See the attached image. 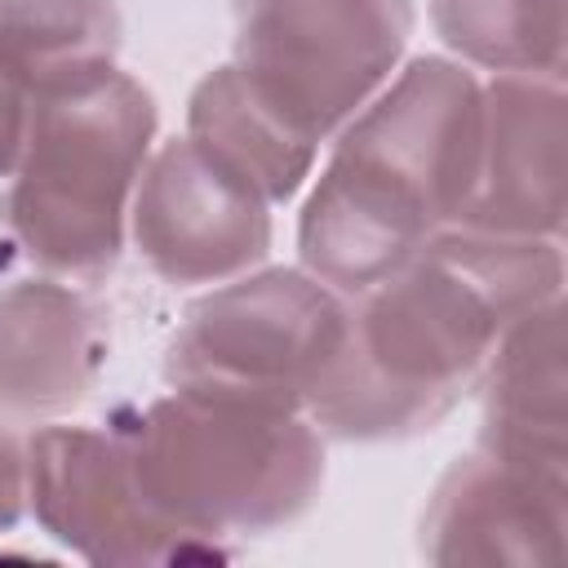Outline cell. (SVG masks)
I'll use <instances>...</instances> for the list:
<instances>
[{
	"label": "cell",
	"instance_id": "1",
	"mask_svg": "<svg viewBox=\"0 0 568 568\" xmlns=\"http://www.w3.org/2000/svg\"><path fill=\"white\" fill-rule=\"evenodd\" d=\"M475 89L439 62L413 67L337 151L306 217V262L342 284L368 288L395 275L435 217L475 186Z\"/></svg>",
	"mask_w": 568,
	"mask_h": 568
},
{
	"label": "cell",
	"instance_id": "2",
	"mask_svg": "<svg viewBox=\"0 0 568 568\" xmlns=\"http://www.w3.org/2000/svg\"><path fill=\"white\" fill-rule=\"evenodd\" d=\"M484 271L488 257L475 244H439L413 271L386 275L306 390L320 417L342 435L413 430L439 417L488 337L493 302L479 293Z\"/></svg>",
	"mask_w": 568,
	"mask_h": 568
},
{
	"label": "cell",
	"instance_id": "3",
	"mask_svg": "<svg viewBox=\"0 0 568 568\" xmlns=\"http://www.w3.org/2000/svg\"><path fill=\"white\" fill-rule=\"evenodd\" d=\"M288 408L182 395L138 417L129 466L146 506L182 524H266L293 515L315 484V448Z\"/></svg>",
	"mask_w": 568,
	"mask_h": 568
},
{
	"label": "cell",
	"instance_id": "4",
	"mask_svg": "<svg viewBox=\"0 0 568 568\" xmlns=\"http://www.w3.org/2000/svg\"><path fill=\"white\" fill-rule=\"evenodd\" d=\"M151 98L102 75L44 98L31 120L27 173L13 191V226L49 266L98 271L115 257L120 200L142 164Z\"/></svg>",
	"mask_w": 568,
	"mask_h": 568
},
{
	"label": "cell",
	"instance_id": "5",
	"mask_svg": "<svg viewBox=\"0 0 568 568\" xmlns=\"http://www.w3.org/2000/svg\"><path fill=\"white\" fill-rule=\"evenodd\" d=\"M404 31L408 0H240L235 75L315 142L382 84Z\"/></svg>",
	"mask_w": 568,
	"mask_h": 568
},
{
	"label": "cell",
	"instance_id": "6",
	"mask_svg": "<svg viewBox=\"0 0 568 568\" xmlns=\"http://www.w3.org/2000/svg\"><path fill=\"white\" fill-rule=\"evenodd\" d=\"M342 333V315L315 284L271 275L195 311L173 346V373L191 395L288 408L315 386Z\"/></svg>",
	"mask_w": 568,
	"mask_h": 568
},
{
	"label": "cell",
	"instance_id": "7",
	"mask_svg": "<svg viewBox=\"0 0 568 568\" xmlns=\"http://www.w3.org/2000/svg\"><path fill=\"white\" fill-rule=\"evenodd\" d=\"M138 244L169 280H217L262 257L266 213L244 178L195 142H173L142 186Z\"/></svg>",
	"mask_w": 568,
	"mask_h": 568
},
{
	"label": "cell",
	"instance_id": "8",
	"mask_svg": "<svg viewBox=\"0 0 568 568\" xmlns=\"http://www.w3.org/2000/svg\"><path fill=\"white\" fill-rule=\"evenodd\" d=\"M89 328L75 297L58 288H18L0 302V404L49 413L89 382Z\"/></svg>",
	"mask_w": 568,
	"mask_h": 568
},
{
	"label": "cell",
	"instance_id": "9",
	"mask_svg": "<svg viewBox=\"0 0 568 568\" xmlns=\"http://www.w3.org/2000/svg\"><path fill=\"white\" fill-rule=\"evenodd\" d=\"M115 13L102 0H4L0 4V80L44 98L93 84L111 71Z\"/></svg>",
	"mask_w": 568,
	"mask_h": 568
},
{
	"label": "cell",
	"instance_id": "10",
	"mask_svg": "<svg viewBox=\"0 0 568 568\" xmlns=\"http://www.w3.org/2000/svg\"><path fill=\"white\" fill-rule=\"evenodd\" d=\"M22 146V98L0 80V164Z\"/></svg>",
	"mask_w": 568,
	"mask_h": 568
},
{
	"label": "cell",
	"instance_id": "11",
	"mask_svg": "<svg viewBox=\"0 0 568 568\" xmlns=\"http://www.w3.org/2000/svg\"><path fill=\"white\" fill-rule=\"evenodd\" d=\"M13 510H18V457L0 439V524H9Z\"/></svg>",
	"mask_w": 568,
	"mask_h": 568
}]
</instances>
